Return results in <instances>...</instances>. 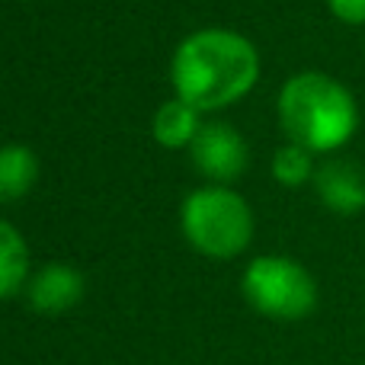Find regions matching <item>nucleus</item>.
Listing matches in <instances>:
<instances>
[{
	"label": "nucleus",
	"instance_id": "0eeeda50",
	"mask_svg": "<svg viewBox=\"0 0 365 365\" xmlns=\"http://www.w3.org/2000/svg\"><path fill=\"white\" fill-rule=\"evenodd\" d=\"M26 298H29L32 311L38 314H64L83 298V276L68 263H48L29 276L26 282Z\"/></svg>",
	"mask_w": 365,
	"mask_h": 365
},
{
	"label": "nucleus",
	"instance_id": "6e6552de",
	"mask_svg": "<svg viewBox=\"0 0 365 365\" xmlns=\"http://www.w3.org/2000/svg\"><path fill=\"white\" fill-rule=\"evenodd\" d=\"M38 180V158L26 145L0 148V205L19 202Z\"/></svg>",
	"mask_w": 365,
	"mask_h": 365
},
{
	"label": "nucleus",
	"instance_id": "f03ea898",
	"mask_svg": "<svg viewBox=\"0 0 365 365\" xmlns=\"http://www.w3.org/2000/svg\"><path fill=\"white\" fill-rule=\"evenodd\" d=\"M279 122L292 145L311 154L340 151L359 128L356 96L321 71H302L289 77L279 93Z\"/></svg>",
	"mask_w": 365,
	"mask_h": 365
},
{
	"label": "nucleus",
	"instance_id": "39448f33",
	"mask_svg": "<svg viewBox=\"0 0 365 365\" xmlns=\"http://www.w3.org/2000/svg\"><path fill=\"white\" fill-rule=\"evenodd\" d=\"M192 164L202 177H208L215 186H227L247 170V141L240 138L237 128L225 125V122H205L199 128V135L189 145Z\"/></svg>",
	"mask_w": 365,
	"mask_h": 365
},
{
	"label": "nucleus",
	"instance_id": "20e7f679",
	"mask_svg": "<svg viewBox=\"0 0 365 365\" xmlns=\"http://www.w3.org/2000/svg\"><path fill=\"white\" fill-rule=\"evenodd\" d=\"M240 292L257 314L269 321H304L317 308V282L298 259L266 253L250 259L240 279Z\"/></svg>",
	"mask_w": 365,
	"mask_h": 365
},
{
	"label": "nucleus",
	"instance_id": "f8f14e48",
	"mask_svg": "<svg viewBox=\"0 0 365 365\" xmlns=\"http://www.w3.org/2000/svg\"><path fill=\"white\" fill-rule=\"evenodd\" d=\"M330 13L346 26H365V0H327Z\"/></svg>",
	"mask_w": 365,
	"mask_h": 365
},
{
	"label": "nucleus",
	"instance_id": "9d476101",
	"mask_svg": "<svg viewBox=\"0 0 365 365\" xmlns=\"http://www.w3.org/2000/svg\"><path fill=\"white\" fill-rule=\"evenodd\" d=\"M199 109H192L189 103H182L180 96L158 109L154 115V138L164 148H189L192 138L199 135Z\"/></svg>",
	"mask_w": 365,
	"mask_h": 365
},
{
	"label": "nucleus",
	"instance_id": "f257e3e1",
	"mask_svg": "<svg viewBox=\"0 0 365 365\" xmlns=\"http://www.w3.org/2000/svg\"><path fill=\"white\" fill-rule=\"evenodd\" d=\"M259 55L250 38L227 29H202L182 38L173 51L170 81L182 103L199 113H215L253 90Z\"/></svg>",
	"mask_w": 365,
	"mask_h": 365
},
{
	"label": "nucleus",
	"instance_id": "9b49d317",
	"mask_svg": "<svg viewBox=\"0 0 365 365\" xmlns=\"http://www.w3.org/2000/svg\"><path fill=\"white\" fill-rule=\"evenodd\" d=\"M314 154L304 151V148L298 145H285L276 151V158H272V177L276 182H282V186L295 189V186H304V182H314Z\"/></svg>",
	"mask_w": 365,
	"mask_h": 365
},
{
	"label": "nucleus",
	"instance_id": "7ed1b4c3",
	"mask_svg": "<svg viewBox=\"0 0 365 365\" xmlns=\"http://www.w3.org/2000/svg\"><path fill=\"white\" fill-rule=\"evenodd\" d=\"M182 234L212 259H234L253 240V212L227 186H202L182 202Z\"/></svg>",
	"mask_w": 365,
	"mask_h": 365
},
{
	"label": "nucleus",
	"instance_id": "1a4fd4ad",
	"mask_svg": "<svg viewBox=\"0 0 365 365\" xmlns=\"http://www.w3.org/2000/svg\"><path fill=\"white\" fill-rule=\"evenodd\" d=\"M29 282V250L10 221L0 218V302L13 298Z\"/></svg>",
	"mask_w": 365,
	"mask_h": 365
},
{
	"label": "nucleus",
	"instance_id": "423d86ee",
	"mask_svg": "<svg viewBox=\"0 0 365 365\" xmlns=\"http://www.w3.org/2000/svg\"><path fill=\"white\" fill-rule=\"evenodd\" d=\"M314 192L334 215L365 212V167L346 158H334L314 170Z\"/></svg>",
	"mask_w": 365,
	"mask_h": 365
}]
</instances>
